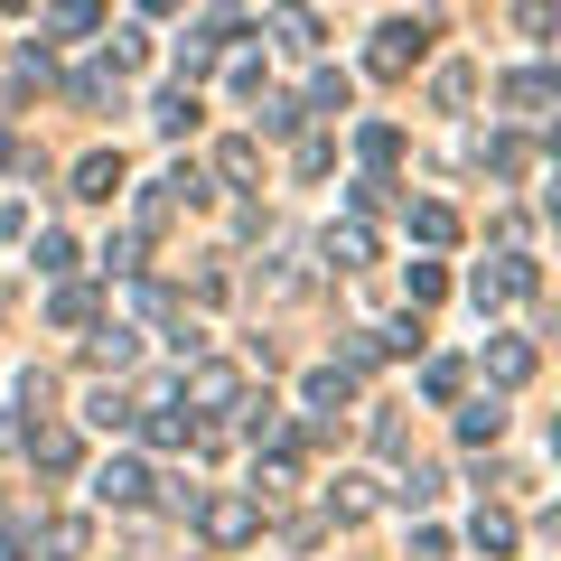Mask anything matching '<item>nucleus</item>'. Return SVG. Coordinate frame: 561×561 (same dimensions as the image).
Masks as SVG:
<instances>
[{"label": "nucleus", "instance_id": "nucleus-28", "mask_svg": "<svg viewBox=\"0 0 561 561\" xmlns=\"http://www.w3.org/2000/svg\"><path fill=\"white\" fill-rule=\"evenodd\" d=\"M309 113H346V76H319V84H309Z\"/></svg>", "mask_w": 561, "mask_h": 561}, {"label": "nucleus", "instance_id": "nucleus-17", "mask_svg": "<svg viewBox=\"0 0 561 561\" xmlns=\"http://www.w3.org/2000/svg\"><path fill=\"white\" fill-rule=\"evenodd\" d=\"M459 375H468L459 356H431V365H421V393H431V402H449V393H459Z\"/></svg>", "mask_w": 561, "mask_h": 561}, {"label": "nucleus", "instance_id": "nucleus-12", "mask_svg": "<svg viewBox=\"0 0 561 561\" xmlns=\"http://www.w3.org/2000/svg\"><path fill=\"white\" fill-rule=\"evenodd\" d=\"M28 459H38L47 478H66V468H76V431H38V440H28Z\"/></svg>", "mask_w": 561, "mask_h": 561}, {"label": "nucleus", "instance_id": "nucleus-1", "mask_svg": "<svg viewBox=\"0 0 561 561\" xmlns=\"http://www.w3.org/2000/svg\"><path fill=\"white\" fill-rule=\"evenodd\" d=\"M534 290H542L534 253H496V262H478V272H468V300H478V309H505V300H534Z\"/></svg>", "mask_w": 561, "mask_h": 561}, {"label": "nucleus", "instance_id": "nucleus-31", "mask_svg": "<svg viewBox=\"0 0 561 561\" xmlns=\"http://www.w3.org/2000/svg\"><path fill=\"white\" fill-rule=\"evenodd\" d=\"M0 309H10V290H0Z\"/></svg>", "mask_w": 561, "mask_h": 561}, {"label": "nucleus", "instance_id": "nucleus-10", "mask_svg": "<svg viewBox=\"0 0 561 561\" xmlns=\"http://www.w3.org/2000/svg\"><path fill=\"white\" fill-rule=\"evenodd\" d=\"M150 122H160L169 140H179V131H197V94H187V84H169V94L150 103Z\"/></svg>", "mask_w": 561, "mask_h": 561}, {"label": "nucleus", "instance_id": "nucleus-13", "mask_svg": "<svg viewBox=\"0 0 561 561\" xmlns=\"http://www.w3.org/2000/svg\"><path fill=\"white\" fill-rule=\"evenodd\" d=\"M468 542H478V552H515V515H505V505H486V515L468 524Z\"/></svg>", "mask_w": 561, "mask_h": 561}, {"label": "nucleus", "instance_id": "nucleus-4", "mask_svg": "<svg viewBox=\"0 0 561 561\" xmlns=\"http://www.w3.org/2000/svg\"><path fill=\"white\" fill-rule=\"evenodd\" d=\"M140 496H150V468L140 459H103L94 468V505H140Z\"/></svg>", "mask_w": 561, "mask_h": 561}, {"label": "nucleus", "instance_id": "nucleus-18", "mask_svg": "<svg viewBox=\"0 0 561 561\" xmlns=\"http://www.w3.org/2000/svg\"><path fill=\"white\" fill-rule=\"evenodd\" d=\"M393 150H402V131H393V122H365V131H356V160H393Z\"/></svg>", "mask_w": 561, "mask_h": 561}, {"label": "nucleus", "instance_id": "nucleus-30", "mask_svg": "<svg viewBox=\"0 0 561 561\" xmlns=\"http://www.w3.org/2000/svg\"><path fill=\"white\" fill-rule=\"evenodd\" d=\"M0 10H20V0H0Z\"/></svg>", "mask_w": 561, "mask_h": 561}, {"label": "nucleus", "instance_id": "nucleus-19", "mask_svg": "<svg viewBox=\"0 0 561 561\" xmlns=\"http://www.w3.org/2000/svg\"><path fill=\"white\" fill-rule=\"evenodd\" d=\"M103 20V0H57V10H47V28H66V38H76V28H94Z\"/></svg>", "mask_w": 561, "mask_h": 561}, {"label": "nucleus", "instance_id": "nucleus-29", "mask_svg": "<svg viewBox=\"0 0 561 561\" xmlns=\"http://www.w3.org/2000/svg\"><path fill=\"white\" fill-rule=\"evenodd\" d=\"M10 234H20V206H0V243H10Z\"/></svg>", "mask_w": 561, "mask_h": 561}, {"label": "nucleus", "instance_id": "nucleus-8", "mask_svg": "<svg viewBox=\"0 0 561 561\" xmlns=\"http://www.w3.org/2000/svg\"><path fill=\"white\" fill-rule=\"evenodd\" d=\"M113 187H122V150H94V160L76 169V197H94V206H103Z\"/></svg>", "mask_w": 561, "mask_h": 561}, {"label": "nucleus", "instance_id": "nucleus-11", "mask_svg": "<svg viewBox=\"0 0 561 561\" xmlns=\"http://www.w3.org/2000/svg\"><path fill=\"white\" fill-rule=\"evenodd\" d=\"M486 375H496V383H524V375H534V346H524V337H496V346H486Z\"/></svg>", "mask_w": 561, "mask_h": 561}, {"label": "nucleus", "instance_id": "nucleus-3", "mask_svg": "<svg viewBox=\"0 0 561 561\" xmlns=\"http://www.w3.org/2000/svg\"><path fill=\"white\" fill-rule=\"evenodd\" d=\"M421 47H431V28H421V20H383L375 47H365V66H375V76H412Z\"/></svg>", "mask_w": 561, "mask_h": 561}, {"label": "nucleus", "instance_id": "nucleus-32", "mask_svg": "<svg viewBox=\"0 0 561 561\" xmlns=\"http://www.w3.org/2000/svg\"><path fill=\"white\" fill-rule=\"evenodd\" d=\"M0 561H10V552H0Z\"/></svg>", "mask_w": 561, "mask_h": 561}, {"label": "nucleus", "instance_id": "nucleus-5", "mask_svg": "<svg viewBox=\"0 0 561 561\" xmlns=\"http://www.w3.org/2000/svg\"><path fill=\"white\" fill-rule=\"evenodd\" d=\"M552 94H561V84H552V66H524V76H505V103H515L524 122H542V113H552Z\"/></svg>", "mask_w": 561, "mask_h": 561}, {"label": "nucleus", "instance_id": "nucleus-20", "mask_svg": "<svg viewBox=\"0 0 561 561\" xmlns=\"http://www.w3.org/2000/svg\"><path fill=\"white\" fill-rule=\"evenodd\" d=\"M216 169H225V179L243 187V179H253V169H262V150H253V140H225V150H216Z\"/></svg>", "mask_w": 561, "mask_h": 561}, {"label": "nucleus", "instance_id": "nucleus-15", "mask_svg": "<svg viewBox=\"0 0 561 561\" xmlns=\"http://www.w3.org/2000/svg\"><path fill=\"white\" fill-rule=\"evenodd\" d=\"M496 431H505V402H496V393H486V402H468V412H459V440H496Z\"/></svg>", "mask_w": 561, "mask_h": 561}, {"label": "nucleus", "instance_id": "nucleus-16", "mask_svg": "<svg viewBox=\"0 0 561 561\" xmlns=\"http://www.w3.org/2000/svg\"><path fill=\"white\" fill-rule=\"evenodd\" d=\"M365 253H375V234H365V225H328V262H346V272H356Z\"/></svg>", "mask_w": 561, "mask_h": 561}, {"label": "nucleus", "instance_id": "nucleus-14", "mask_svg": "<svg viewBox=\"0 0 561 561\" xmlns=\"http://www.w3.org/2000/svg\"><path fill=\"white\" fill-rule=\"evenodd\" d=\"M365 505H375V478H337V486H328V515H337V524H356Z\"/></svg>", "mask_w": 561, "mask_h": 561}, {"label": "nucleus", "instance_id": "nucleus-27", "mask_svg": "<svg viewBox=\"0 0 561 561\" xmlns=\"http://www.w3.org/2000/svg\"><path fill=\"white\" fill-rule=\"evenodd\" d=\"M47 319H57V328H84V319H94V300H84V290H57V300H47Z\"/></svg>", "mask_w": 561, "mask_h": 561}, {"label": "nucleus", "instance_id": "nucleus-6", "mask_svg": "<svg viewBox=\"0 0 561 561\" xmlns=\"http://www.w3.org/2000/svg\"><path fill=\"white\" fill-rule=\"evenodd\" d=\"M300 393H309V412H319V421H328V412H346V402H356V365H319Z\"/></svg>", "mask_w": 561, "mask_h": 561}, {"label": "nucleus", "instance_id": "nucleus-24", "mask_svg": "<svg viewBox=\"0 0 561 561\" xmlns=\"http://www.w3.org/2000/svg\"><path fill=\"white\" fill-rule=\"evenodd\" d=\"M402 290H412V300H440L449 272H440V262H412V272H402Z\"/></svg>", "mask_w": 561, "mask_h": 561}, {"label": "nucleus", "instance_id": "nucleus-21", "mask_svg": "<svg viewBox=\"0 0 561 561\" xmlns=\"http://www.w3.org/2000/svg\"><path fill=\"white\" fill-rule=\"evenodd\" d=\"M412 234L421 243H449V234H459V216H449V206H412Z\"/></svg>", "mask_w": 561, "mask_h": 561}, {"label": "nucleus", "instance_id": "nucleus-23", "mask_svg": "<svg viewBox=\"0 0 561 561\" xmlns=\"http://www.w3.org/2000/svg\"><path fill=\"white\" fill-rule=\"evenodd\" d=\"M131 356H140L131 328H103V337H94V365H131Z\"/></svg>", "mask_w": 561, "mask_h": 561}, {"label": "nucleus", "instance_id": "nucleus-9", "mask_svg": "<svg viewBox=\"0 0 561 561\" xmlns=\"http://www.w3.org/2000/svg\"><path fill=\"white\" fill-rule=\"evenodd\" d=\"M272 38L290 47V57H309V47H319V20H309V10H290V0H280V10H272Z\"/></svg>", "mask_w": 561, "mask_h": 561}, {"label": "nucleus", "instance_id": "nucleus-7", "mask_svg": "<svg viewBox=\"0 0 561 561\" xmlns=\"http://www.w3.org/2000/svg\"><path fill=\"white\" fill-rule=\"evenodd\" d=\"M179 393H187V402H206V412H225V402L243 393V375H234V365H197V375H187Z\"/></svg>", "mask_w": 561, "mask_h": 561}, {"label": "nucleus", "instance_id": "nucleus-26", "mask_svg": "<svg viewBox=\"0 0 561 561\" xmlns=\"http://www.w3.org/2000/svg\"><path fill=\"white\" fill-rule=\"evenodd\" d=\"M140 57H150V38H140V28H113V76H131Z\"/></svg>", "mask_w": 561, "mask_h": 561}, {"label": "nucleus", "instance_id": "nucleus-25", "mask_svg": "<svg viewBox=\"0 0 561 561\" xmlns=\"http://www.w3.org/2000/svg\"><path fill=\"white\" fill-rule=\"evenodd\" d=\"M552 20H561L552 0H515V28H524V38H552Z\"/></svg>", "mask_w": 561, "mask_h": 561}, {"label": "nucleus", "instance_id": "nucleus-2", "mask_svg": "<svg viewBox=\"0 0 561 561\" xmlns=\"http://www.w3.org/2000/svg\"><path fill=\"white\" fill-rule=\"evenodd\" d=\"M187 515H197V534L216 542V552H234V542L262 534V505L253 496H206V505H187Z\"/></svg>", "mask_w": 561, "mask_h": 561}, {"label": "nucleus", "instance_id": "nucleus-22", "mask_svg": "<svg viewBox=\"0 0 561 561\" xmlns=\"http://www.w3.org/2000/svg\"><path fill=\"white\" fill-rule=\"evenodd\" d=\"M84 421H94V431H131V402H122V393H94V402H84Z\"/></svg>", "mask_w": 561, "mask_h": 561}]
</instances>
